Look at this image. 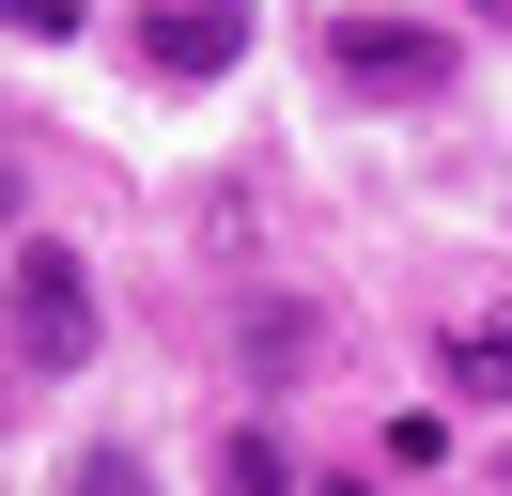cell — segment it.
<instances>
[{"instance_id":"cell-5","label":"cell","mask_w":512,"mask_h":496,"mask_svg":"<svg viewBox=\"0 0 512 496\" xmlns=\"http://www.w3.org/2000/svg\"><path fill=\"white\" fill-rule=\"evenodd\" d=\"M450 403H497V419H512V310L450 326Z\"/></svg>"},{"instance_id":"cell-6","label":"cell","mask_w":512,"mask_h":496,"mask_svg":"<svg viewBox=\"0 0 512 496\" xmlns=\"http://www.w3.org/2000/svg\"><path fill=\"white\" fill-rule=\"evenodd\" d=\"M218 496H311V481H295V450H280V434H218Z\"/></svg>"},{"instance_id":"cell-1","label":"cell","mask_w":512,"mask_h":496,"mask_svg":"<svg viewBox=\"0 0 512 496\" xmlns=\"http://www.w3.org/2000/svg\"><path fill=\"white\" fill-rule=\"evenodd\" d=\"M109 310H94V264H78L63 233H16L0 248V357H16V388H63V372H94Z\"/></svg>"},{"instance_id":"cell-2","label":"cell","mask_w":512,"mask_h":496,"mask_svg":"<svg viewBox=\"0 0 512 496\" xmlns=\"http://www.w3.org/2000/svg\"><path fill=\"white\" fill-rule=\"evenodd\" d=\"M326 78H342V93H404V109H435L466 62H450L435 16H373V0H342V16H326Z\"/></svg>"},{"instance_id":"cell-7","label":"cell","mask_w":512,"mask_h":496,"mask_svg":"<svg viewBox=\"0 0 512 496\" xmlns=\"http://www.w3.org/2000/svg\"><path fill=\"white\" fill-rule=\"evenodd\" d=\"M63 496H156V465H140V434H94V450L63 465Z\"/></svg>"},{"instance_id":"cell-8","label":"cell","mask_w":512,"mask_h":496,"mask_svg":"<svg viewBox=\"0 0 512 496\" xmlns=\"http://www.w3.org/2000/svg\"><path fill=\"white\" fill-rule=\"evenodd\" d=\"M0 31H32V47H63V31H78V0H0Z\"/></svg>"},{"instance_id":"cell-12","label":"cell","mask_w":512,"mask_h":496,"mask_svg":"<svg viewBox=\"0 0 512 496\" xmlns=\"http://www.w3.org/2000/svg\"><path fill=\"white\" fill-rule=\"evenodd\" d=\"M497 496H512V450H497Z\"/></svg>"},{"instance_id":"cell-4","label":"cell","mask_w":512,"mask_h":496,"mask_svg":"<svg viewBox=\"0 0 512 496\" xmlns=\"http://www.w3.org/2000/svg\"><path fill=\"white\" fill-rule=\"evenodd\" d=\"M233 341H249V372H264V388H295V372L326 357V310H295V295H249V326H233Z\"/></svg>"},{"instance_id":"cell-11","label":"cell","mask_w":512,"mask_h":496,"mask_svg":"<svg viewBox=\"0 0 512 496\" xmlns=\"http://www.w3.org/2000/svg\"><path fill=\"white\" fill-rule=\"evenodd\" d=\"M466 16H512V0H466Z\"/></svg>"},{"instance_id":"cell-13","label":"cell","mask_w":512,"mask_h":496,"mask_svg":"<svg viewBox=\"0 0 512 496\" xmlns=\"http://www.w3.org/2000/svg\"><path fill=\"white\" fill-rule=\"evenodd\" d=\"M311 496H357V481H311Z\"/></svg>"},{"instance_id":"cell-10","label":"cell","mask_w":512,"mask_h":496,"mask_svg":"<svg viewBox=\"0 0 512 496\" xmlns=\"http://www.w3.org/2000/svg\"><path fill=\"white\" fill-rule=\"evenodd\" d=\"M0 419H16V372H0Z\"/></svg>"},{"instance_id":"cell-9","label":"cell","mask_w":512,"mask_h":496,"mask_svg":"<svg viewBox=\"0 0 512 496\" xmlns=\"http://www.w3.org/2000/svg\"><path fill=\"white\" fill-rule=\"evenodd\" d=\"M32 233V171H16V140H0V248Z\"/></svg>"},{"instance_id":"cell-3","label":"cell","mask_w":512,"mask_h":496,"mask_svg":"<svg viewBox=\"0 0 512 496\" xmlns=\"http://www.w3.org/2000/svg\"><path fill=\"white\" fill-rule=\"evenodd\" d=\"M140 62L156 78H233L249 62V0H140Z\"/></svg>"}]
</instances>
